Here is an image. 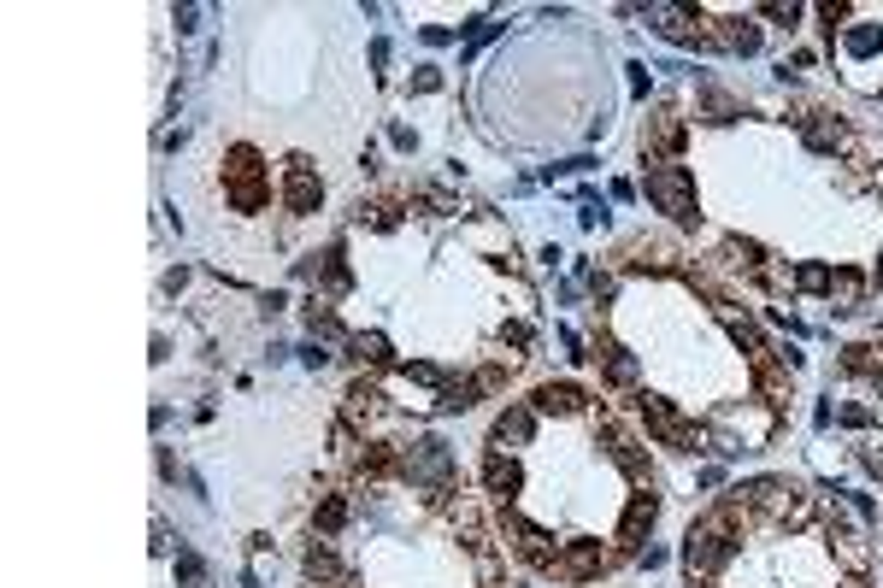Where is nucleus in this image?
<instances>
[{
	"label": "nucleus",
	"mask_w": 883,
	"mask_h": 588,
	"mask_svg": "<svg viewBox=\"0 0 883 588\" xmlns=\"http://www.w3.org/2000/svg\"><path fill=\"white\" fill-rule=\"evenodd\" d=\"M730 553H736V542H730V512H707V518L689 530V542H683V565L689 571H718Z\"/></svg>",
	"instance_id": "1"
},
{
	"label": "nucleus",
	"mask_w": 883,
	"mask_h": 588,
	"mask_svg": "<svg viewBox=\"0 0 883 588\" xmlns=\"http://www.w3.org/2000/svg\"><path fill=\"white\" fill-rule=\"evenodd\" d=\"M642 189H648V200H654L666 218H677V224H695V177H689L683 165H654Z\"/></svg>",
	"instance_id": "2"
},
{
	"label": "nucleus",
	"mask_w": 883,
	"mask_h": 588,
	"mask_svg": "<svg viewBox=\"0 0 883 588\" xmlns=\"http://www.w3.org/2000/svg\"><path fill=\"white\" fill-rule=\"evenodd\" d=\"M407 476L419 483V489H430V494H454V453H448V441H436V435L412 441Z\"/></svg>",
	"instance_id": "3"
},
{
	"label": "nucleus",
	"mask_w": 883,
	"mask_h": 588,
	"mask_svg": "<svg viewBox=\"0 0 883 588\" xmlns=\"http://www.w3.org/2000/svg\"><path fill=\"white\" fill-rule=\"evenodd\" d=\"M225 182H230V200H236L242 212L266 206V165H259V154H253V147H236V154H230Z\"/></svg>",
	"instance_id": "4"
},
{
	"label": "nucleus",
	"mask_w": 883,
	"mask_h": 588,
	"mask_svg": "<svg viewBox=\"0 0 883 588\" xmlns=\"http://www.w3.org/2000/svg\"><path fill=\"white\" fill-rule=\"evenodd\" d=\"M318 200H324V182L312 177V165L307 159H289V165H283V206H289L294 218H307V212H318Z\"/></svg>",
	"instance_id": "5"
},
{
	"label": "nucleus",
	"mask_w": 883,
	"mask_h": 588,
	"mask_svg": "<svg viewBox=\"0 0 883 588\" xmlns=\"http://www.w3.org/2000/svg\"><path fill=\"white\" fill-rule=\"evenodd\" d=\"M642 424L666 441V448H695V424H689L672 400H642Z\"/></svg>",
	"instance_id": "6"
},
{
	"label": "nucleus",
	"mask_w": 883,
	"mask_h": 588,
	"mask_svg": "<svg viewBox=\"0 0 883 588\" xmlns=\"http://www.w3.org/2000/svg\"><path fill=\"white\" fill-rule=\"evenodd\" d=\"M506 542H513V553H519L524 565H554L560 553L548 547V535L536 530V524H524V518H506Z\"/></svg>",
	"instance_id": "7"
},
{
	"label": "nucleus",
	"mask_w": 883,
	"mask_h": 588,
	"mask_svg": "<svg viewBox=\"0 0 883 588\" xmlns=\"http://www.w3.org/2000/svg\"><path fill=\"white\" fill-rule=\"evenodd\" d=\"M601 565H607V553H601V547H595V542H577V547H565L560 559H554V571H560L565 583H583V576H595Z\"/></svg>",
	"instance_id": "8"
},
{
	"label": "nucleus",
	"mask_w": 883,
	"mask_h": 588,
	"mask_svg": "<svg viewBox=\"0 0 883 588\" xmlns=\"http://www.w3.org/2000/svg\"><path fill=\"white\" fill-rule=\"evenodd\" d=\"M801 136H807V147H813V154H842V147H848V124H842V118H825V113L807 118V124H801Z\"/></svg>",
	"instance_id": "9"
},
{
	"label": "nucleus",
	"mask_w": 883,
	"mask_h": 588,
	"mask_svg": "<svg viewBox=\"0 0 883 588\" xmlns=\"http://www.w3.org/2000/svg\"><path fill=\"white\" fill-rule=\"evenodd\" d=\"M483 483H489L495 500H513V494L524 489V471H519V459H506V453H489V459H483Z\"/></svg>",
	"instance_id": "10"
},
{
	"label": "nucleus",
	"mask_w": 883,
	"mask_h": 588,
	"mask_svg": "<svg viewBox=\"0 0 883 588\" xmlns=\"http://www.w3.org/2000/svg\"><path fill=\"white\" fill-rule=\"evenodd\" d=\"M654 512H659V500H654V494H636V500H631V512H624V524H618V542H624V547H636L648 530H654Z\"/></svg>",
	"instance_id": "11"
},
{
	"label": "nucleus",
	"mask_w": 883,
	"mask_h": 588,
	"mask_svg": "<svg viewBox=\"0 0 883 588\" xmlns=\"http://www.w3.org/2000/svg\"><path fill=\"white\" fill-rule=\"evenodd\" d=\"M531 435H536V412H531V407H506L501 418H495V441H501V448H506V441H513V448H524Z\"/></svg>",
	"instance_id": "12"
},
{
	"label": "nucleus",
	"mask_w": 883,
	"mask_h": 588,
	"mask_svg": "<svg viewBox=\"0 0 883 588\" xmlns=\"http://www.w3.org/2000/svg\"><path fill=\"white\" fill-rule=\"evenodd\" d=\"M677 141H683V118H677V113H659L654 124L642 130V154H672Z\"/></svg>",
	"instance_id": "13"
},
{
	"label": "nucleus",
	"mask_w": 883,
	"mask_h": 588,
	"mask_svg": "<svg viewBox=\"0 0 883 588\" xmlns=\"http://www.w3.org/2000/svg\"><path fill=\"white\" fill-rule=\"evenodd\" d=\"M642 18H654V29L659 36H672V42H695V29H689L695 13H683V6H648Z\"/></svg>",
	"instance_id": "14"
},
{
	"label": "nucleus",
	"mask_w": 883,
	"mask_h": 588,
	"mask_svg": "<svg viewBox=\"0 0 883 588\" xmlns=\"http://www.w3.org/2000/svg\"><path fill=\"white\" fill-rule=\"evenodd\" d=\"M583 407V389H572V382H542L536 389V412H577Z\"/></svg>",
	"instance_id": "15"
},
{
	"label": "nucleus",
	"mask_w": 883,
	"mask_h": 588,
	"mask_svg": "<svg viewBox=\"0 0 883 588\" xmlns=\"http://www.w3.org/2000/svg\"><path fill=\"white\" fill-rule=\"evenodd\" d=\"M607 453H613V459L624 465V471H631L636 483H648V459L636 453V441H631V435H613V430H607Z\"/></svg>",
	"instance_id": "16"
},
{
	"label": "nucleus",
	"mask_w": 883,
	"mask_h": 588,
	"mask_svg": "<svg viewBox=\"0 0 883 588\" xmlns=\"http://www.w3.org/2000/svg\"><path fill=\"white\" fill-rule=\"evenodd\" d=\"M307 576H312L318 588H336V583H342L336 553H330V547H312V553H307Z\"/></svg>",
	"instance_id": "17"
},
{
	"label": "nucleus",
	"mask_w": 883,
	"mask_h": 588,
	"mask_svg": "<svg viewBox=\"0 0 883 588\" xmlns=\"http://www.w3.org/2000/svg\"><path fill=\"white\" fill-rule=\"evenodd\" d=\"M842 42H848V54H854V59H871L883 47V24H848Z\"/></svg>",
	"instance_id": "18"
},
{
	"label": "nucleus",
	"mask_w": 883,
	"mask_h": 588,
	"mask_svg": "<svg viewBox=\"0 0 883 588\" xmlns=\"http://www.w3.org/2000/svg\"><path fill=\"white\" fill-rule=\"evenodd\" d=\"M718 42L730 54H760V24H730V29H718Z\"/></svg>",
	"instance_id": "19"
},
{
	"label": "nucleus",
	"mask_w": 883,
	"mask_h": 588,
	"mask_svg": "<svg viewBox=\"0 0 883 588\" xmlns=\"http://www.w3.org/2000/svg\"><path fill=\"white\" fill-rule=\"evenodd\" d=\"M601 365H607V377H613L618 389H631V382H636V359H631L624 348H607V353H601Z\"/></svg>",
	"instance_id": "20"
},
{
	"label": "nucleus",
	"mask_w": 883,
	"mask_h": 588,
	"mask_svg": "<svg viewBox=\"0 0 883 588\" xmlns=\"http://www.w3.org/2000/svg\"><path fill=\"white\" fill-rule=\"evenodd\" d=\"M725 330H730V341H736V348H748L760 359V353H766V341H760V330L748 318H736V312H725Z\"/></svg>",
	"instance_id": "21"
},
{
	"label": "nucleus",
	"mask_w": 883,
	"mask_h": 588,
	"mask_svg": "<svg viewBox=\"0 0 883 588\" xmlns=\"http://www.w3.org/2000/svg\"><path fill=\"white\" fill-rule=\"evenodd\" d=\"M860 289H866V282H860L854 271H836V282H830V300H842L836 312H854L860 307Z\"/></svg>",
	"instance_id": "22"
},
{
	"label": "nucleus",
	"mask_w": 883,
	"mask_h": 588,
	"mask_svg": "<svg viewBox=\"0 0 883 588\" xmlns=\"http://www.w3.org/2000/svg\"><path fill=\"white\" fill-rule=\"evenodd\" d=\"M342 524H348V500H342V494H324V506H318V535H336Z\"/></svg>",
	"instance_id": "23"
},
{
	"label": "nucleus",
	"mask_w": 883,
	"mask_h": 588,
	"mask_svg": "<svg viewBox=\"0 0 883 588\" xmlns=\"http://www.w3.org/2000/svg\"><path fill=\"white\" fill-rule=\"evenodd\" d=\"M471 400H477V382H448V389H442V394H436V407H442V412H465V407H471Z\"/></svg>",
	"instance_id": "24"
},
{
	"label": "nucleus",
	"mask_w": 883,
	"mask_h": 588,
	"mask_svg": "<svg viewBox=\"0 0 883 588\" xmlns=\"http://www.w3.org/2000/svg\"><path fill=\"white\" fill-rule=\"evenodd\" d=\"M348 348H353V353H360V359H365V365H389V341H383V336H378V330H371V336H353V341H348Z\"/></svg>",
	"instance_id": "25"
},
{
	"label": "nucleus",
	"mask_w": 883,
	"mask_h": 588,
	"mask_svg": "<svg viewBox=\"0 0 883 588\" xmlns=\"http://www.w3.org/2000/svg\"><path fill=\"white\" fill-rule=\"evenodd\" d=\"M795 282H801L807 294H830V282H836V271H830V265H801V271H795Z\"/></svg>",
	"instance_id": "26"
},
{
	"label": "nucleus",
	"mask_w": 883,
	"mask_h": 588,
	"mask_svg": "<svg viewBox=\"0 0 883 588\" xmlns=\"http://www.w3.org/2000/svg\"><path fill=\"white\" fill-rule=\"evenodd\" d=\"M177 583H207V565H200V553H177Z\"/></svg>",
	"instance_id": "27"
},
{
	"label": "nucleus",
	"mask_w": 883,
	"mask_h": 588,
	"mask_svg": "<svg viewBox=\"0 0 883 588\" xmlns=\"http://www.w3.org/2000/svg\"><path fill=\"white\" fill-rule=\"evenodd\" d=\"M577 277H583L589 289H595V300H613V289H618V282L607 277V271H589V265H577Z\"/></svg>",
	"instance_id": "28"
},
{
	"label": "nucleus",
	"mask_w": 883,
	"mask_h": 588,
	"mask_svg": "<svg viewBox=\"0 0 883 588\" xmlns=\"http://www.w3.org/2000/svg\"><path fill=\"white\" fill-rule=\"evenodd\" d=\"M412 88H419V95H436V88H442V71H436V65H419V71H412Z\"/></svg>",
	"instance_id": "29"
},
{
	"label": "nucleus",
	"mask_w": 883,
	"mask_h": 588,
	"mask_svg": "<svg viewBox=\"0 0 883 588\" xmlns=\"http://www.w3.org/2000/svg\"><path fill=\"white\" fill-rule=\"evenodd\" d=\"M577 224H583V230L607 224V206H595V195H589V189H583V212H577Z\"/></svg>",
	"instance_id": "30"
},
{
	"label": "nucleus",
	"mask_w": 883,
	"mask_h": 588,
	"mask_svg": "<svg viewBox=\"0 0 883 588\" xmlns=\"http://www.w3.org/2000/svg\"><path fill=\"white\" fill-rule=\"evenodd\" d=\"M424 42H430V47H448L454 29H448V24H424Z\"/></svg>",
	"instance_id": "31"
},
{
	"label": "nucleus",
	"mask_w": 883,
	"mask_h": 588,
	"mask_svg": "<svg viewBox=\"0 0 883 588\" xmlns=\"http://www.w3.org/2000/svg\"><path fill=\"white\" fill-rule=\"evenodd\" d=\"M389 141H395V147H401V154H412V147H419V136H412L407 124H395V130H389Z\"/></svg>",
	"instance_id": "32"
},
{
	"label": "nucleus",
	"mask_w": 883,
	"mask_h": 588,
	"mask_svg": "<svg viewBox=\"0 0 883 588\" xmlns=\"http://www.w3.org/2000/svg\"><path fill=\"white\" fill-rule=\"evenodd\" d=\"M842 424H854V430H866V424H871V407H842Z\"/></svg>",
	"instance_id": "33"
},
{
	"label": "nucleus",
	"mask_w": 883,
	"mask_h": 588,
	"mask_svg": "<svg viewBox=\"0 0 883 588\" xmlns=\"http://www.w3.org/2000/svg\"><path fill=\"white\" fill-rule=\"evenodd\" d=\"M171 18H177V29H195V24H200V6H177Z\"/></svg>",
	"instance_id": "34"
},
{
	"label": "nucleus",
	"mask_w": 883,
	"mask_h": 588,
	"mask_svg": "<svg viewBox=\"0 0 883 588\" xmlns=\"http://www.w3.org/2000/svg\"><path fill=\"white\" fill-rule=\"evenodd\" d=\"M860 459H866V471H871V476H883V453H878V448H866Z\"/></svg>",
	"instance_id": "35"
},
{
	"label": "nucleus",
	"mask_w": 883,
	"mask_h": 588,
	"mask_svg": "<svg viewBox=\"0 0 883 588\" xmlns=\"http://www.w3.org/2000/svg\"><path fill=\"white\" fill-rule=\"evenodd\" d=\"M878 282H883V265H878Z\"/></svg>",
	"instance_id": "36"
},
{
	"label": "nucleus",
	"mask_w": 883,
	"mask_h": 588,
	"mask_svg": "<svg viewBox=\"0 0 883 588\" xmlns=\"http://www.w3.org/2000/svg\"><path fill=\"white\" fill-rule=\"evenodd\" d=\"M848 588H860V583H848Z\"/></svg>",
	"instance_id": "37"
}]
</instances>
